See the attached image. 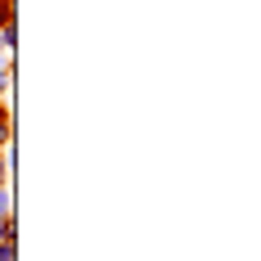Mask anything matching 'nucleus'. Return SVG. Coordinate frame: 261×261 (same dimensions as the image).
<instances>
[{"mask_svg":"<svg viewBox=\"0 0 261 261\" xmlns=\"http://www.w3.org/2000/svg\"><path fill=\"white\" fill-rule=\"evenodd\" d=\"M9 171H14V167H9V158H0V189L9 185Z\"/></svg>","mask_w":261,"mask_h":261,"instance_id":"20e7f679","label":"nucleus"},{"mask_svg":"<svg viewBox=\"0 0 261 261\" xmlns=\"http://www.w3.org/2000/svg\"><path fill=\"white\" fill-rule=\"evenodd\" d=\"M0 144H5V149L14 144V130H9V108H0Z\"/></svg>","mask_w":261,"mask_h":261,"instance_id":"f257e3e1","label":"nucleus"},{"mask_svg":"<svg viewBox=\"0 0 261 261\" xmlns=\"http://www.w3.org/2000/svg\"><path fill=\"white\" fill-rule=\"evenodd\" d=\"M9 81H14V68H0V95L9 90Z\"/></svg>","mask_w":261,"mask_h":261,"instance_id":"39448f33","label":"nucleus"},{"mask_svg":"<svg viewBox=\"0 0 261 261\" xmlns=\"http://www.w3.org/2000/svg\"><path fill=\"white\" fill-rule=\"evenodd\" d=\"M0 239H5V243H14V216H5V221H0Z\"/></svg>","mask_w":261,"mask_h":261,"instance_id":"f03ea898","label":"nucleus"},{"mask_svg":"<svg viewBox=\"0 0 261 261\" xmlns=\"http://www.w3.org/2000/svg\"><path fill=\"white\" fill-rule=\"evenodd\" d=\"M9 212H14V203H9V185H5V189H0V221H5Z\"/></svg>","mask_w":261,"mask_h":261,"instance_id":"7ed1b4c3","label":"nucleus"},{"mask_svg":"<svg viewBox=\"0 0 261 261\" xmlns=\"http://www.w3.org/2000/svg\"><path fill=\"white\" fill-rule=\"evenodd\" d=\"M5 50H9V41H5V32H0V54H5Z\"/></svg>","mask_w":261,"mask_h":261,"instance_id":"0eeeda50","label":"nucleus"},{"mask_svg":"<svg viewBox=\"0 0 261 261\" xmlns=\"http://www.w3.org/2000/svg\"><path fill=\"white\" fill-rule=\"evenodd\" d=\"M0 261H14V243H5V239H0Z\"/></svg>","mask_w":261,"mask_h":261,"instance_id":"423d86ee","label":"nucleus"}]
</instances>
